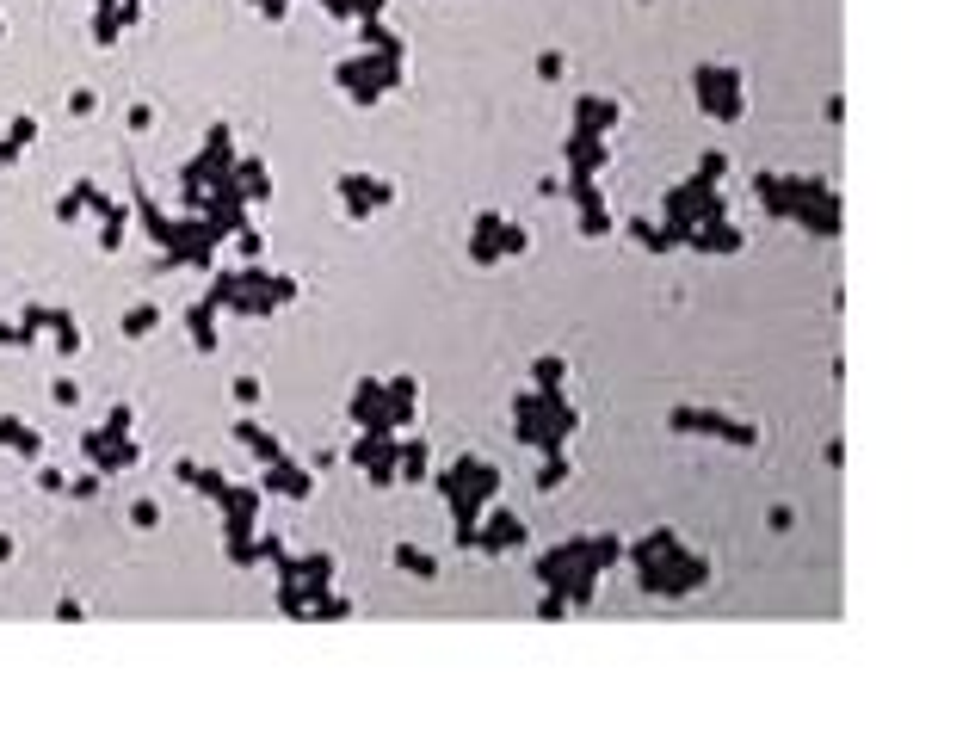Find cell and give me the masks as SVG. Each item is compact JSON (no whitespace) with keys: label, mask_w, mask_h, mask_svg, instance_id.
I'll return each mask as SVG.
<instances>
[{"label":"cell","mask_w":975,"mask_h":753,"mask_svg":"<svg viewBox=\"0 0 975 753\" xmlns=\"http://www.w3.org/2000/svg\"><path fill=\"white\" fill-rule=\"evenodd\" d=\"M753 198H760L766 217H778V223H803L821 241L840 235V198H834V186H821L809 173H760L753 179Z\"/></svg>","instance_id":"6da1fadb"},{"label":"cell","mask_w":975,"mask_h":753,"mask_svg":"<svg viewBox=\"0 0 975 753\" xmlns=\"http://www.w3.org/2000/svg\"><path fill=\"white\" fill-rule=\"evenodd\" d=\"M574 426H581V414H574V402H562V389H556V396H550V389H525V396L513 402V433L531 451H562L574 439Z\"/></svg>","instance_id":"7a4b0ae2"},{"label":"cell","mask_w":975,"mask_h":753,"mask_svg":"<svg viewBox=\"0 0 975 753\" xmlns=\"http://www.w3.org/2000/svg\"><path fill=\"white\" fill-rule=\"evenodd\" d=\"M334 87L352 105H383L389 93L408 87V56H383V50H358L346 62H334Z\"/></svg>","instance_id":"3957f363"},{"label":"cell","mask_w":975,"mask_h":753,"mask_svg":"<svg viewBox=\"0 0 975 753\" xmlns=\"http://www.w3.org/2000/svg\"><path fill=\"white\" fill-rule=\"evenodd\" d=\"M692 93H698V112L716 124H741L747 118V75L729 62H704L692 68Z\"/></svg>","instance_id":"277c9868"},{"label":"cell","mask_w":975,"mask_h":753,"mask_svg":"<svg viewBox=\"0 0 975 753\" xmlns=\"http://www.w3.org/2000/svg\"><path fill=\"white\" fill-rule=\"evenodd\" d=\"M636 581H642V593H655V599H692L698 587H710V562L679 544V550H667L661 562L636 568Z\"/></svg>","instance_id":"5b68a950"},{"label":"cell","mask_w":975,"mask_h":753,"mask_svg":"<svg viewBox=\"0 0 975 753\" xmlns=\"http://www.w3.org/2000/svg\"><path fill=\"white\" fill-rule=\"evenodd\" d=\"M673 433H704V439H722V445H735V451H753L760 445V426L741 420V414H722V408H673L667 414Z\"/></svg>","instance_id":"8992f818"},{"label":"cell","mask_w":975,"mask_h":753,"mask_svg":"<svg viewBox=\"0 0 975 753\" xmlns=\"http://www.w3.org/2000/svg\"><path fill=\"white\" fill-rule=\"evenodd\" d=\"M346 420L358 426V433H408V426H414V414L389 408V396H383V377H358V383H352Z\"/></svg>","instance_id":"52a82bcc"},{"label":"cell","mask_w":975,"mask_h":753,"mask_svg":"<svg viewBox=\"0 0 975 753\" xmlns=\"http://www.w3.org/2000/svg\"><path fill=\"white\" fill-rule=\"evenodd\" d=\"M395 445H402V433H358V439H352V457H346V463H358L371 488H395V482H402V463H395Z\"/></svg>","instance_id":"ba28073f"},{"label":"cell","mask_w":975,"mask_h":753,"mask_svg":"<svg viewBox=\"0 0 975 753\" xmlns=\"http://www.w3.org/2000/svg\"><path fill=\"white\" fill-rule=\"evenodd\" d=\"M340 204H346L352 223H371V217H383V210L395 204V186L377 179V173H365V167H352V173H340Z\"/></svg>","instance_id":"9c48e42d"},{"label":"cell","mask_w":975,"mask_h":753,"mask_svg":"<svg viewBox=\"0 0 975 753\" xmlns=\"http://www.w3.org/2000/svg\"><path fill=\"white\" fill-rule=\"evenodd\" d=\"M531 544V525L519 519V513H507V507H488L482 519H476V556H513V550H525Z\"/></svg>","instance_id":"30bf717a"},{"label":"cell","mask_w":975,"mask_h":753,"mask_svg":"<svg viewBox=\"0 0 975 753\" xmlns=\"http://www.w3.org/2000/svg\"><path fill=\"white\" fill-rule=\"evenodd\" d=\"M562 155H568V179H599V173L611 167V142H605V136H581V130H568Z\"/></svg>","instance_id":"8fae6325"},{"label":"cell","mask_w":975,"mask_h":753,"mask_svg":"<svg viewBox=\"0 0 975 753\" xmlns=\"http://www.w3.org/2000/svg\"><path fill=\"white\" fill-rule=\"evenodd\" d=\"M685 247H692V254H747V229L735 217L698 223V229H685Z\"/></svg>","instance_id":"7c38bea8"},{"label":"cell","mask_w":975,"mask_h":753,"mask_svg":"<svg viewBox=\"0 0 975 753\" xmlns=\"http://www.w3.org/2000/svg\"><path fill=\"white\" fill-rule=\"evenodd\" d=\"M618 118H624V105L611 93H581V99H574V130H581V136H611Z\"/></svg>","instance_id":"4fadbf2b"},{"label":"cell","mask_w":975,"mask_h":753,"mask_svg":"<svg viewBox=\"0 0 975 753\" xmlns=\"http://www.w3.org/2000/svg\"><path fill=\"white\" fill-rule=\"evenodd\" d=\"M568 198L581 204V235H587V241L611 235V210H605V192H599V179H568Z\"/></svg>","instance_id":"5bb4252c"},{"label":"cell","mask_w":975,"mask_h":753,"mask_svg":"<svg viewBox=\"0 0 975 753\" xmlns=\"http://www.w3.org/2000/svg\"><path fill=\"white\" fill-rule=\"evenodd\" d=\"M260 488L266 494H284V500H309L315 494V470H303V463H291V457H278V463H266V470H260Z\"/></svg>","instance_id":"9a60e30c"},{"label":"cell","mask_w":975,"mask_h":753,"mask_svg":"<svg viewBox=\"0 0 975 753\" xmlns=\"http://www.w3.org/2000/svg\"><path fill=\"white\" fill-rule=\"evenodd\" d=\"M574 562H581V537H568V544H550L544 556L531 562V575H537V587H562V581L574 575Z\"/></svg>","instance_id":"2e32d148"},{"label":"cell","mask_w":975,"mask_h":753,"mask_svg":"<svg viewBox=\"0 0 975 753\" xmlns=\"http://www.w3.org/2000/svg\"><path fill=\"white\" fill-rule=\"evenodd\" d=\"M500 210H476V223H469V260L476 266H500Z\"/></svg>","instance_id":"e0dca14e"},{"label":"cell","mask_w":975,"mask_h":753,"mask_svg":"<svg viewBox=\"0 0 975 753\" xmlns=\"http://www.w3.org/2000/svg\"><path fill=\"white\" fill-rule=\"evenodd\" d=\"M223 513H229V537H254L260 488H223Z\"/></svg>","instance_id":"ac0fdd59"},{"label":"cell","mask_w":975,"mask_h":753,"mask_svg":"<svg viewBox=\"0 0 975 753\" xmlns=\"http://www.w3.org/2000/svg\"><path fill=\"white\" fill-rule=\"evenodd\" d=\"M297 587L309 593V605H315L321 593H334V556H328V550H309V556H297Z\"/></svg>","instance_id":"d6986e66"},{"label":"cell","mask_w":975,"mask_h":753,"mask_svg":"<svg viewBox=\"0 0 975 753\" xmlns=\"http://www.w3.org/2000/svg\"><path fill=\"white\" fill-rule=\"evenodd\" d=\"M624 562V537L618 531H599V537H581V568H593V575H605V568Z\"/></svg>","instance_id":"ffe728a7"},{"label":"cell","mask_w":975,"mask_h":753,"mask_svg":"<svg viewBox=\"0 0 975 753\" xmlns=\"http://www.w3.org/2000/svg\"><path fill=\"white\" fill-rule=\"evenodd\" d=\"M667 550H679V531H667V525H655V531H642L636 544H624V562H636V568H648V562H661Z\"/></svg>","instance_id":"44dd1931"},{"label":"cell","mask_w":975,"mask_h":753,"mask_svg":"<svg viewBox=\"0 0 975 753\" xmlns=\"http://www.w3.org/2000/svg\"><path fill=\"white\" fill-rule=\"evenodd\" d=\"M395 463H402V482H426L432 476V451H426V439H414V426L402 433V445H395Z\"/></svg>","instance_id":"7402d4cb"},{"label":"cell","mask_w":975,"mask_h":753,"mask_svg":"<svg viewBox=\"0 0 975 753\" xmlns=\"http://www.w3.org/2000/svg\"><path fill=\"white\" fill-rule=\"evenodd\" d=\"M630 235L648 247V254H673V247H679V235H673L661 217H630Z\"/></svg>","instance_id":"603a6c76"},{"label":"cell","mask_w":975,"mask_h":753,"mask_svg":"<svg viewBox=\"0 0 975 753\" xmlns=\"http://www.w3.org/2000/svg\"><path fill=\"white\" fill-rule=\"evenodd\" d=\"M537 457H544V463H537V476H531V482H537V494H556V488H562V482L574 476L568 451H537Z\"/></svg>","instance_id":"cb8c5ba5"},{"label":"cell","mask_w":975,"mask_h":753,"mask_svg":"<svg viewBox=\"0 0 975 753\" xmlns=\"http://www.w3.org/2000/svg\"><path fill=\"white\" fill-rule=\"evenodd\" d=\"M358 38H365V50H383V56H408L402 31H389L383 19H358Z\"/></svg>","instance_id":"d4e9b609"},{"label":"cell","mask_w":975,"mask_h":753,"mask_svg":"<svg viewBox=\"0 0 975 753\" xmlns=\"http://www.w3.org/2000/svg\"><path fill=\"white\" fill-rule=\"evenodd\" d=\"M395 568L414 581H439V556H426L420 544H395Z\"/></svg>","instance_id":"484cf974"},{"label":"cell","mask_w":975,"mask_h":753,"mask_svg":"<svg viewBox=\"0 0 975 753\" xmlns=\"http://www.w3.org/2000/svg\"><path fill=\"white\" fill-rule=\"evenodd\" d=\"M235 439H241L247 451H254L260 463H278V457H284V445H278V439L266 433V426H254V420H241V426H235Z\"/></svg>","instance_id":"4316f807"},{"label":"cell","mask_w":975,"mask_h":753,"mask_svg":"<svg viewBox=\"0 0 975 753\" xmlns=\"http://www.w3.org/2000/svg\"><path fill=\"white\" fill-rule=\"evenodd\" d=\"M562 383H568V358L544 352V358H537V365H531V389H550V396H556Z\"/></svg>","instance_id":"83f0119b"},{"label":"cell","mask_w":975,"mask_h":753,"mask_svg":"<svg viewBox=\"0 0 975 753\" xmlns=\"http://www.w3.org/2000/svg\"><path fill=\"white\" fill-rule=\"evenodd\" d=\"M383 396H389V408H402V414H420V383L402 371V377H383Z\"/></svg>","instance_id":"f1b7e54d"},{"label":"cell","mask_w":975,"mask_h":753,"mask_svg":"<svg viewBox=\"0 0 975 753\" xmlns=\"http://www.w3.org/2000/svg\"><path fill=\"white\" fill-rule=\"evenodd\" d=\"M235 186H241V198H272V173H266V161H241Z\"/></svg>","instance_id":"f546056e"},{"label":"cell","mask_w":975,"mask_h":753,"mask_svg":"<svg viewBox=\"0 0 975 753\" xmlns=\"http://www.w3.org/2000/svg\"><path fill=\"white\" fill-rule=\"evenodd\" d=\"M309 618H315V624H340V618H352V599H346V593H321V599L309 605Z\"/></svg>","instance_id":"4dcf8cb0"},{"label":"cell","mask_w":975,"mask_h":753,"mask_svg":"<svg viewBox=\"0 0 975 753\" xmlns=\"http://www.w3.org/2000/svg\"><path fill=\"white\" fill-rule=\"evenodd\" d=\"M531 254V229L525 223H500V260H519Z\"/></svg>","instance_id":"1f68e13d"},{"label":"cell","mask_w":975,"mask_h":753,"mask_svg":"<svg viewBox=\"0 0 975 753\" xmlns=\"http://www.w3.org/2000/svg\"><path fill=\"white\" fill-rule=\"evenodd\" d=\"M278 612L284 618H309V593L297 581H278Z\"/></svg>","instance_id":"d6a6232c"},{"label":"cell","mask_w":975,"mask_h":753,"mask_svg":"<svg viewBox=\"0 0 975 753\" xmlns=\"http://www.w3.org/2000/svg\"><path fill=\"white\" fill-rule=\"evenodd\" d=\"M537 618H544V624L574 618V612H568V593H562V587H544V599H537Z\"/></svg>","instance_id":"836d02e7"},{"label":"cell","mask_w":975,"mask_h":753,"mask_svg":"<svg viewBox=\"0 0 975 753\" xmlns=\"http://www.w3.org/2000/svg\"><path fill=\"white\" fill-rule=\"evenodd\" d=\"M692 179H698V186H722V179H729V155H722V149H710V155L698 161V173H692Z\"/></svg>","instance_id":"e575fe53"},{"label":"cell","mask_w":975,"mask_h":753,"mask_svg":"<svg viewBox=\"0 0 975 753\" xmlns=\"http://www.w3.org/2000/svg\"><path fill=\"white\" fill-rule=\"evenodd\" d=\"M531 68H537V81H562V75H568V56H562V50H544Z\"/></svg>","instance_id":"d590c367"},{"label":"cell","mask_w":975,"mask_h":753,"mask_svg":"<svg viewBox=\"0 0 975 753\" xmlns=\"http://www.w3.org/2000/svg\"><path fill=\"white\" fill-rule=\"evenodd\" d=\"M260 396H266L260 377H235V402H241V408H260Z\"/></svg>","instance_id":"8d00e7d4"},{"label":"cell","mask_w":975,"mask_h":753,"mask_svg":"<svg viewBox=\"0 0 975 753\" xmlns=\"http://www.w3.org/2000/svg\"><path fill=\"white\" fill-rule=\"evenodd\" d=\"M192 334H198V346H210V340H216V328H210V309H192Z\"/></svg>","instance_id":"74e56055"},{"label":"cell","mask_w":975,"mask_h":753,"mask_svg":"<svg viewBox=\"0 0 975 753\" xmlns=\"http://www.w3.org/2000/svg\"><path fill=\"white\" fill-rule=\"evenodd\" d=\"M241 254H247V260H260V254H266V241H260V229H241Z\"/></svg>","instance_id":"f35d334b"},{"label":"cell","mask_w":975,"mask_h":753,"mask_svg":"<svg viewBox=\"0 0 975 753\" xmlns=\"http://www.w3.org/2000/svg\"><path fill=\"white\" fill-rule=\"evenodd\" d=\"M389 0H352V19H383Z\"/></svg>","instance_id":"ab89813d"},{"label":"cell","mask_w":975,"mask_h":753,"mask_svg":"<svg viewBox=\"0 0 975 753\" xmlns=\"http://www.w3.org/2000/svg\"><path fill=\"white\" fill-rule=\"evenodd\" d=\"M537 192H544V198H568V179H550L544 173V179H537Z\"/></svg>","instance_id":"60d3db41"},{"label":"cell","mask_w":975,"mask_h":753,"mask_svg":"<svg viewBox=\"0 0 975 753\" xmlns=\"http://www.w3.org/2000/svg\"><path fill=\"white\" fill-rule=\"evenodd\" d=\"M254 7H260L266 19H284V13H291V0H254Z\"/></svg>","instance_id":"b9f144b4"}]
</instances>
